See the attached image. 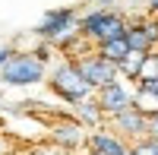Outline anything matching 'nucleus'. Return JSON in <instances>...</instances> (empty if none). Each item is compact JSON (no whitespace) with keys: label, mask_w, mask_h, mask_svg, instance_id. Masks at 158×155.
<instances>
[{"label":"nucleus","mask_w":158,"mask_h":155,"mask_svg":"<svg viewBox=\"0 0 158 155\" xmlns=\"http://www.w3.org/2000/svg\"><path fill=\"white\" fill-rule=\"evenodd\" d=\"M35 38H41L51 48H60L63 54H67L79 38H82V32H79V10H73V6L48 10L41 16V22L35 25Z\"/></svg>","instance_id":"1"},{"label":"nucleus","mask_w":158,"mask_h":155,"mask_svg":"<svg viewBox=\"0 0 158 155\" xmlns=\"http://www.w3.org/2000/svg\"><path fill=\"white\" fill-rule=\"evenodd\" d=\"M79 32L85 41L101 44L111 38H123L127 35V16L120 10H101V6H89L85 13H79Z\"/></svg>","instance_id":"2"},{"label":"nucleus","mask_w":158,"mask_h":155,"mask_svg":"<svg viewBox=\"0 0 158 155\" xmlns=\"http://www.w3.org/2000/svg\"><path fill=\"white\" fill-rule=\"evenodd\" d=\"M48 86L57 98H63L67 105H76V101H85V98H95V89L85 82V76L79 73L76 60H60L48 76Z\"/></svg>","instance_id":"3"},{"label":"nucleus","mask_w":158,"mask_h":155,"mask_svg":"<svg viewBox=\"0 0 158 155\" xmlns=\"http://www.w3.org/2000/svg\"><path fill=\"white\" fill-rule=\"evenodd\" d=\"M44 76H48V67L32 54V51H16V54H13L3 67H0V82L16 86V89L38 86Z\"/></svg>","instance_id":"4"},{"label":"nucleus","mask_w":158,"mask_h":155,"mask_svg":"<svg viewBox=\"0 0 158 155\" xmlns=\"http://www.w3.org/2000/svg\"><path fill=\"white\" fill-rule=\"evenodd\" d=\"M76 67H79V73L85 76V82L95 89V92L120 79V70H117V63H111L108 57H101L98 51H89V54H82V57L76 60Z\"/></svg>","instance_id":"5"},{"label":"nucleus","mask_w":158,"mask_h":155,"mask_svg":"<svg viewBox=\"0 0 158 155\" xmlns=\"http://www.w3.org/2000/svg\"><path fill=\"white\" fill-rule=\"evenodd\" d=\"M95 101L101 105L104 117H114V114H120V111H127V108L136 105V89L130 86L127 79H117V82H111V86L98 89V92H95Z\"/></svg>","instance_id":"6"},{"label":"nucleus","mask_w":158,"mask_h":155,"mask_svg":"<svg viewBox=\"0 0 158 155\" xmlns=\"http://www.w3.org/2000/svg\"><path fill=\"white\" fill-rule=\"evenodd\" d=\"M108 127L120 139H127V143H136V139H146L149 136V117L136 105L127 108V111H120V114H114V117H108Z\"/></svg>","instance_id":"7"},{"label":"nucleus","mask_w":158,"mask_h":155,"mask_svg":"<svg viewBox=\"0 0 158 155\" xmlns=\"http://www.w3.org/2000/svg\"><path fill=\"white\" fill-rule=\"evenodd\" d=\"M85 127L79 124L76 117L70 120V117H63V120H57L54 127H51V143H54L57 149H63V152H76L79 146H85Z\"/></svg>","instance_id":"8"},{"label":"nucleus","mask_w":158,"mask_h":155,"mask_svg":"<svg viewBox=\"0 0 158 155\" xmlns=\"http://www.w3.org/2000/svg\"><path fill=\"white\" fill-rule=\"evenodd\" d=\"M85 149H89V152H101V155H123V152L130 149V143L120 139L108 124H104V127H98V130H92V133L85 136Z\"/></svg>","instance_id":"9"},{"label":"nucleus","mask_w":158,"mask_h":155,"mask_svg":"<svg viewBox=\"0 0 158 155\" xmlns=\"http://www.w3.org/2000/svg\"><path fill=\"white\" fill-rule=\"evenodd\" d=\"M73 117L85 127V130H98V127L108 124V117H104V111L95 98H85V101H76L73 105Z\"/></svg>","instance_id":"10"},{"label":"nucleus","mask_w":158,"mask_h":155,"mask_svg":"<svg viewBox=\"0 0 158 155\" xmlns=\"http://www.w3.org/2000/svg\"><path fill=\"white\" fill-rule=\"evenodd\" d=\"M95 51L101 57H108L111 63H120L127 54H130V44H127V35L123 38H111V41H101V44H95Z\"/></svg>","instance_id":"11"},{"label":"nucleus","mask_w":158,"mask_h":155,"mask_svg":"<svg viewBox=\"0 0 158 155\" xmlns=\"http://www.w3.org/2000/svg\"><path fill=\"white\" fill-rule=\"evenodd\" d=\"M142 60H146V51H130V54L117 63V70H120V79H139V70H142Z\"/></svg>","instance_id":"12"},{"label":"nucleus","mask_w":158,"mask_h":155,"mask_svg":"<svg viewBox=\"0 0 158 155\" xmlns=\"http://www.w3.org/2000/svg\"><path fill=\"white\" fill-rule=\"evenodd\" d=\"M139 79H158V51H149L146 60H142V70H139ZM136 79V82H139Z\"/></svg>","instance_id":"13"},{"label":"nucleus","mask_w":158,"mask_h":155,"mask_svg":"<svg viewBox=\"0 0 158 155\" xmlns=\"http://www.w3.org/2000/svg\"><path fill=\"white\" fill-rule=\"evenodd\" d=\"M130 152H133V155H158V139L155 136L136 139V143H130Z\"/></svg>","instance_id":"14"},{"label":"nucleus","mask_w":158,"mask_h":155,"mask_svg":"<svg viewBox=\"0 0 158 155\" xmlns=\"http://www.w3.org/2000/svg\"><path fill=\"white\" fill-rule=\"evenodd\" d=\"M25 155H63V149H57V146H35Z\"/></svg>","instance_id":"15"},{"label":"nucleus","mask_w":158,"mask_h":155,"mask_svg":"<svg viewBox=\"0 0 158 155\" xmlns=\"http://www.w3.org/2000/svg\"><path fill=\"white\" fill-rule=\"evenodd\" d=\"M136 92H152V95H158V79H139V82H136Z\"/></svg>","instance_id":"16"},{"label":"nucleus","mask_w":158,"mask_h":155,"mask_svg":"<svg viewBox=\"0 0 158 155\" xmlns=\"http://www.w3.org/2000/svg\"><path fill=\"white\" fill-rule=\"evenodd\" d=\"M120 0H89V6H101V10H117Z\"/></svg>","instance_id":"17"},{"label":"nucleus","mask_w":158,"mask_h":155,"mask_svg":"<svg viewBox=\"0 0 158 155\" xmlns=\"http://www.w3.org/2000/svg\"><path fill=\"white\" fill-rule=\"evenodd\" d=\"M0 155H13V146H10L6 133H0Z\"/></svg>","instance_id":"18"},{"label":"nucleus","mask_w":158,"mask_h":155,"mask_svg":"<svg viewBox=\"0 0 158 155\" xmlns=\"http://www.w3.org/2000/svg\"><path fill=\"white\" fill-rule=\"evenodd\" d=\"M149 136L158 139V114H152V117H149Z\"/></svg>","instance_id":"19"},{"label":"nucleus","mask_w":158,"mask_h":155,"mask_svg":"<svg viewBox=\"0 0 158 155\" xmlns=\"http://www.w3.org/2000/svg\"><path fill=\"white\" fill-rule=\"evenodd\" d=\"M146 13H152V16H158V0H149V3H146Z\"/></svg>","instance_id":"20"},{"label":"nucleus","mask_w":158,"mask_h":155,"mask_svg":"<svg viewBox=\"0 0 158 155\" xmlns=\"http://www.w3.org/2000/svg\"><path fill=\"white\" fill-rule=\"evenodd\" d=\"M127 3H133V6H146L149 0H127Z\"/></svg>","instance_id":"21"},{"label":"nucleus","mask_w":158,"mask_h":155,"mask_svg":"<svg viewBox=\"0 0 158 155\" xmlns=\"http://www.w3.org/2000/svg\"><path fill=\"white\" fill-rule=\"evenodd\" d=\"M0 133H3V117H0Z\"/></svg>","instance_id":"22"},{"label":"nucleus","mask_w":158,"mask_h":155,"mask_svg":"<svg viewBox=\"0 0 158 155\" xmlns=\"http://www.w3.org/2000/svg\"><path fill=\"white\" fill-rule=\"evenodd\" d=\"M0 105H3V98H0Z\"/></svg>","instance_id":"23"}]
</instances>
